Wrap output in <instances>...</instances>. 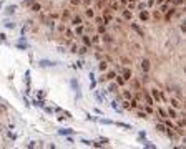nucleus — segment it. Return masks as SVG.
<instances>
[{
    "label": "nucleus",
    "instance_id": "nucleus-31",
    "mask_svg": "<svg viewBox=\"0 0 186 149\" xmlns=\"http://www.w3.org/2000/svg\"><path fill=\"white\" fill-rule=\"evenodd\" d=\"M76 53H78V55H86V53H88V46H78V51H76Z\"/></svg>",
    "mask_w": 186,
    "mask_h": 149
},
{
    "label": "nucleus",
    "instance_id": "nucleus-32",
    "mask_svg": "<svg viewBox=\"0 0 186 149\" xmlns=\"http://www.w3.org/2000/svg\"><path fill=\"white\" fill-rule=\"evenodd\" d=\"M115 83H116L118 86H123V85H125V83H126V81H125V80L121 78V74H120V76H118V74H116V78H115Z\"/></svg>",
    "mask_w": 186,
    "mask_h": 149
},
{
    "label": "nucleus",
    "instance_id": "nucleus-16",
    "mask_svg": "<svg viewBox=\"0 0 186 149\" xmlns=\"http://www.w3.org/2000/svg\"><path fill=\"white\" fill-rule=\"evenodd\" d=\"M73 33H75V37H78V38H80L81 35L85 33V25H83V23H81V25H76V27H75V30H73Z\"/></svg>",
    "mask_w": 186,
    "mask_h": 149
},
{
    "label": "nucleus",
    "instance_id": "nucleus-25",
    "mask_svg": "<svg viewBox=\"0 0 186 149\" xmlns=\"http://www.w3.org/2000/svg\"><path fill=\"white\" fill-rule=\"evenodd\" d=\"M30 8H32V12L40 13V12H42V4H32V5H30Z\"/></svg>",
    "mask_w": 186,
    "mask_h": 149
},
{
    "label": "nucleus",
    "instance_id": "nucleus-8",
    "mask_svg": "<svg viewBox=\"0 0 186 149\" xmlns=\"http://www.w3.org/2000/svg\"><path fill=\"white\" fill-rule=\"evenodd\" d=\"M102 41L105 43L106 46H110V45H113V43H115V38L111 37L108 32H106V33H103V35H102Z\"/></svg>",
    "mask_w": 186,
    "mask_h": 149
},
{
    "label": "nucleus",
    "instance_id": "nucleus-40",
    "mask_svg": "<svg viewBox=\"0 0 186 149\" xmlns=\"http://www.w3.org/2000/svg\"><path fill=\"white\" fill-rule=\"evenodd\" d=\"M151 7H155V0H148L146 2V8H151Z\"/></svg>",
    "mask_w": 186,
    "mask_h": 149
},
{
    "label": "nucleus",
    "instance_id": "nucleus-20",
    "mask_svg": "<svg viewBox=\"0 0 186 149\" xmlns=\"http://www.w3.org/2000/svg\"><path fill=\"white\" fill-rule=\"evenodd\" d=\"M98 68H100V71H102V73H105V71L108 70V61H106V60H103V58H102V61H100V65H98Z\"/></svg>",
    "mask_w": 186,
    "mask_h": 149
},
{
    "label": "nucleus",
    "instance_id": "nucleus-23",
    "mask_svg": "<svg viewBox=\"0 0 186 149\" xmlns=\"http://www.w3.org/2000/svg\"><path fill=\"white\" fill-rule=\"evenodd\" d=\"M92 38V45H98V43H100V41H102V35H93V37H90Z\"/></svg>",
    "mask_w": 186,
    "mask_h": 149
},
{
    "label": "nucleus",
    "instance_id": "nucleus-2",
    "mask_svg": "<svg viewBox=\"0 0 186 149\" xmlns=\"http://www.w3.org/2000/svg\"><path fill=\"white\" fill-rule=\"evenodd\" d=\"M168 103H169V106H173L174 109H178V111H181L183 108H185V104H183V99L176 98V96H171V98L168 99Z\"/></svg>",
    "mask_w": 186,
    "mask_h": 149
},
{
    "label": "nucleus",
    "instance_id": "nucleus-4",
    "mask_svg": "<svg viewBox=\"0 0 186 149\" xmlns=\"http://www.w3.org/2000/svg\"><path fill=\"white\" fill-rule=\"evenodd\" d=\"M138 18H140V22H141V23H148V22L151 20V15H150V10H148V8H143V10H140Z\"/></svg>",
    "mask_w": 186,
    "mask_h": 149
},
{
    "label": "nucleus",
    "instance_id": "nucleus-37",
    "mask_svg": "<svg viewBox=\"0 0 186 149\" xmlns=\"http://www.w3.org/2000/svg\"><path fill=\"white\" fill-rule=\"evenodd\" d=\"M93 20H95V23H97V25H102L103 23V17H97V15H95Z\"/></svg>",
    "mask_w": 186,
    "mask_h": 149
},
{
    "label": "nucleus",
    "instance_id": "nucleus-42",
    "mask_svg": "<svg viewBox=\"0 0 186 149\" xmlns=\"http://www.w3.org/2000/svg\"><path fill=\"white\" fill-rule=\"evenodd\" d=\"M70 45H72V51L76 53V51H78V45H76V43H70Z\"/></svg>",
    "mask_w": 186,
    "mask_h": 149
},
{
    "label": "nucleus",
    "instance_id": "nucleus-39",
    "mask_svg": "<svg viewBox=\"0 0 186 149\" xmlns=\"http://www.w3.org/2000/svg\"><path fill=\"white\" fill-rule=\"evenodd\" d=\"M81 5L83 7H92V0H81Z\"/></svg>",
    "mask_w": 186,
    "mask_h": 149
},
{
    "label": "nucleus",
    "instance_id": "nucleus-28",
    "mask_svg": "<svg viewBox=\"0 0 186 149\" xmlns=\"http://www.w3.org/2000/svg\"><path fill=\"white\" fill-rule=\"evenodd\" d=\"M108 7H110V10H113V12H118L120 8H121L118 2H110V5H108Z\"/></svg>",
    "mask_w": 186,
    "mask_h": 149
},
{
    "label": "nucleus",
    "instance_id": "nucleus-15",
    "mask_svg": "<svg viewBox=\"0 0 186 149\" xmlns=\"http://www.w3.org/2000/svg\"><path fill=\"white\" fill-rule=\"evenodd\" d=\"M150 15H151V18L153 20H156V22H160V20H163V13L160 12V10H153V12H150Z\"/></svg>",
    "mask_w": 186,
    "mask_h": 149
},
{
    "label": "nucleus",
    "instance_id": "nucleus-9",
    "mask_svg": "<svg viewBox=\"0 0 186 149\" xmlns=\"http://www.w3.org/2000/svg\"><path fill=\"white\" fill-rule=\"evenodd\" d=\"M72 8H63V12H62V15H60V18H62V22H68L70 20V18H72Z\"/></svg>",
    "mask_w": 186,
    "mask_h": 149
},
{
    "label": "nucleus",
    "instance_id": "nucleus-46",
    "mask_svg": "<svg viewBox=\"0 0 186 149\" xmlns=\"http://www.w3.org/2000/svg\"><path fill=\"white\" fill-rule=\"evenodd\" d=\"M7 28H15V23H7Z\"/></svg>",
    "mask_w": 186,
    "mask_h": 149
},
{
    "label": "nucleus",
    "instance_id": "nucleus-13",
    "mask_svg": "<svg viewBox=\"0 0 186 149\" xmlns=\"http://www.w3.org/2000/svg\"><path fill=\"white\" fill-rule=\"evenodd\" d=\"M85 17H86L88 20H93V18H95V8L93 7H85Z\"/></svg>",
    "mask_w": 186,
    "mask_h": 149
},
{
    "label": "nucleus",
    "instance_id": "nucleus-36",
    "mask_svg": "<svg viewBox=\"0 0 186 149\" xmlns=\"http://www.w3.org/2000/svg\"><path fill=\"white\" fill-rule=\"evenodd\" d=\"M58 18H60L58 12H50V20H58Z\"/></svg>",
    "mask_w": 186,
    "mask_h": 149
},
{
    "label": "nucleus",
    "instance_id": "nucleus-5",
    "mask_svg": "<svg viewBox=\"0 0 186 149\" xmlns=\"http://www.w3.org/2000/svg\"><path fill=\"white\" fill-rule=\"evenodd\" d=\"M120 12H121V18L125 22H131V20H133V10H130V8H126V7H121V8H120Z\"/></svg>",
    "mask_w": 186,
    "mask_h": 149
},
{
    "label": "nucleus",
    "instance_id": "nucleus-30",
    "mask_svg": "<svg viewBox=\"0 0 186 149\" xmlns=\"http://www.w3.org/2000/svg\"><path fill=\"white\" fill-rule=\"evenodd\" d=\"M136 116H138V118H141V119H146V118H148V114H146L143 109H136Z\"/></svg>",
    "mask_w": 186,
    "mask_h": 149
},
{
    "label": "nucleus",
    "instance_id": "nucleus-45",
    "mask_svg": "<svg viewBox=\"0 0 186 149\" xmlns=\"http://www.w3.org/2000/svg\"><path fill=\"white\" fill-rule=\"evenodd\" d=\"M63 28H65V25L60 23V25H58V30H60V32H63Z\"/></svg>",
    "mask_w": 186,
    "mask_h": 149
},
{
    "label": "nucleus",
    "instance_id": "nucleus-27",
    "mask_svg": "<svg viewBox=\"0 0 186 149\" xmlns=\"http://www.w3.org/2000/svg\"><path fill=\"white\" fill-rule=\"evenodd\" d=\"M108 91H110V93H116V91H118V85L115 83V80H113V83L108 85Z\"/></svg>",
    "mask_w": 186,
    "mask_h": 149
},
{
    "label": "nucleus",
    "instance_id": "nucleus-41",
    "mask_svg": "<svg viewBox=\"0 0 186 149\" xmlns=\"http://www.w3.org/2000/svg\"><path fill=\"white\" fill-rule=\"evenodd\" d=\"M133 46H135V50H136V51H141V45H140V43L133 41Z\"/></svg>",
    "mask_w": 186,
    "mask_h": 149
},
{
    "label": "nucleus",
    "instance_id": "nucleus-47",
    "mask_svg": "<svg viewBox=\"0 0 186 149\" xmlns=\"http://www.w3.org/2000/svg\"><path fill=\"white\" fill-rule=\"evenodd\" d=\"M110 2H118V0H110Z\"/></svg>",
    "mask_w": 186,
    "mask_h": 149
},
{
    "label": "nucleus",
    "instance_id": "nucleus-34",
    "mask_svg": "<svg viewBox=\"0 0 186 149\" xmlns=\"http://www.w3.org/2000/svg\"><path fill=\"white\" fill-rule=\"evenodd\" d=\"M70 5H72V8H76L81 5V0H70Z\"/></svg>",
    "mask_w": 186,
    "mask_h": 149
},
{
    "label": "nucleus",
    "instance_id": "nucleus-7",
    "mask_svg": "<svg viewBox=\"0 0 186 149\" xmlns=\"http://www.w3.org/2000/svg\"><path fill=\"white\" fill-rule=\"evenodd\" d=\"M131 76H133V73H131V68H130V66H125V68H121V78L125 80V81H130Z\"/></svg>",
    "mask_w": 186,
    "mask_h": 149
},
{
    "label": "nucleus",
    "instance_id": "nucleus-17",
    "mask_svg": "<svg viewBox=\"0 0 186 149\" xmlns=\"http://www.w3.org/2000/svg\"><path fill=\"white\" fill-rule=\"evenodd\" d=\"M120 96H121V99H131V98H133V91L125 88V90L121 91V95H120Z\"/></svg>",
    "mask_w": 186,
    "mask_h": 149
},
{
    "label": "nucleus",
    "instance_id": "nucleus-29",
    "mask_svg": "<svg viewBox=\"0 0 186 149\" xmlns=\"http://www.w3.org/2000/svg\"><path fill=\"white\" fill-rule=\"evenodd\" d=\"M131 28L135 30V32L138 33L140 37H143V32H141V28H140V27H138V25H136V23H133V22H131Z\"/></svg>",
    "mask_w": 186,
    "mask_h": 149
},
{
    "label": "nucleus",
    "instance_id": "nucleus-14",
    "mask_svg": "<svg viewBox=\"0 0 186 149\" xmlns=\"http://www.w3.org/2000/svg\"><path fill=\"white\" fill-rule=\"evenodd\" d=\"M81 43H83L85 46H88V48H92V38H90V35H86V33H83V35H81Z\"/></svg>",
    "mask_w": 186,
    "mask_h": 149
},
{
    "label": "nucleus",
    "instance_id": "nucleus-6",
    "mask_svg": "<svg viewBox=\"0 0 186 149\" xmlns=\"http://www.w3.org/2000/svg\"><path fill=\"white\" fill-rule=\"evenodd\" d=\"M70 25L72 27H76V25H81L83 23V17L80 15V13H75V15H72V18H70Z\"/></svg>",
    "mask_w": 186,
    "mask_h": 149
},
{
    "label": "nucleus",
    "instance_id": "nucleus-1",
    "mask_svg": "<svg viewBox=\"0 0 186 149\" xmlns=\"http://www.w3.org/2000/svg\"><path fill=\"white\" fill-rule=\"evenodd\" d=\"M150 95H151V98H153V99H155V103H168V98H166V95L163 93V90H158V88H151Z\"/></svg>",
    "mask_w": 186,
    "mask_h": 149
},
{
    "label": "nucleus",
    "instance_id": "nucleus-10",
    "mask_svg": "<svg viewBox=\"0 0 186 149\" xmlns=\"http://www.w3.org/2000/svg\"><path fill=\"white\" fill-rule=\"evenodd\" d=\"M166 113H168V118H171V119H176L178 116H179V113H178V109H174L173 106L166 108Z\"/></svg>",
    "mask_w": 186,
    "mask_h": 149
},
{
    "label": "nucleus",
    "instance_id": "nucleus-3",
    "mask_svg": "<svg viewBox=\"0 0 186 149\" xmlns=\"http://www.w3.org/2000/svg\"><path fill=\"white\" fill-rule=\"evenodd\" d=\"M102 15H103V23L108 25L111 20H113V10H110V7H105L102 10Z\"/></svg>",
    "mask_w": 186,
    "mask_h": 149
},
{
    "label": "nucleus",
    "instance_id": "nucleus-43",
    "mask_svg": "<svg viewBox=\"0 0 186 149\" xmlns=\"http://www.w3.org/2000/svg\"><path fill=\"white\" fill-rule=\"evenodd\" d=\"M128 5V0H120V7H126Z\"/></svg>",
    "mask_w": 186,
    "mask_h": 149
},
{
    "label": "nucleus",
    "instance_id": "nucleus-35",
    "mask_svg": "<svg viewBox=\"0 0 186 149\" xmlns=\"http://www.w3.org/2000/svg\"><path fill=\"white\" fill-rule=\"evenodd\" d=\"M121 63H123L125 66H130V65H131V60H130L128 56H121Z\"/></svg>",
    "mask_w": 186,
    "mask_h": 149
},
{
    "label": "nucleus",
    "instance_id": "nucleus-18",
    "mask_svg": "<svg viewBox=\"0 0 186 149\" xmlns=\"http://www.w3.org/2000/svg\"><path fill=\"white\" fill-rule=\"evenodd\" d=\"M105 78H106V81H113V80L116 78V71H115V70H111V71L106 70L105 71Z\"/></svg>",
    "mask_w": 186,
    "mask_h": 149
},
{
    "label": "nucleus",
    "instance_id": "nucleus-19",
    "mask_svg": "<svg viewBox=\"0 0 186 149\" xmlns=\"http://www.w3.org/2000/svg\"><path fill=\"white\" fill-rule=\"evenodd\" d=\"M63 35L68 38V40H73V38H75V33H73V30H72V28H67V27L63 28Z\"/></svg>",
    "mask_w": 186,
    "mask_h": 149
},
{
    "label": "nucleus",
    "instance_id": "nucleus-21",
    "mask_svg": "<svg viewBox=\"0 0 186 149\" xmlns=\"http://www.w3.org/2000/svg\"><path fill=\"white\" fill-rule=\"evenodd\" d=\"M105 7H106V0H97V5H95L97 10H103Z\"/></svg>",
    "mask_w": 186,
    "mask_h": 149
},
{
    "label": "nucleus",
    "instance_id": "nucleus-38",
    "mask_svg": "<svg viewBox=\"0 0 186 149\" xmlns=\"http://www.w3.org/2000/svg\"><path fill=\"white\" fill-rule=\"evenodd\" d=\"M46 27H48V28H55V20H50V22H46Z\"/></svg>",
    "mask_w": 186,
    "mask_h": 149
},
{
    "label": "nucleus",
    "instance_id": "nucleus-24",
    "mask_svg": "<svg viewBox=\"0 0 186 149\" xmlns=\"http://www.w3.org/2000/svg\"><path fill=\"white\" fill-rule=\"evenodd\" d=\"M156 114H160L163 119H165V118H168V113H166V109H165V108H161V106L156 109Z\"/></svg>",
    "mask_w": 186,
    "mask_h": 149
},
{
    "label": "nucleus",
    "instance_id": "nucleus-11",
    "mask_svg": "<svg viewBox=\"0 0 186 149\" xmlns=\"http://www.w3.org/2000/svg\"><path fill=\"white\" fill-rule=\"evenodd\" d=\"M141 70H143L145 73H150V70H151V61H150L148 58H145L143 61H141Z\"/></svg>",
    "mask_w": 186,
    "mask_h": 149
},
{
    "label": "nucleus",
    "instance_id": "nucleus-44",
    "mask_svg": "<svg viewBox=\"0 0 186 149\" xmlns=\"http://www.w3.org/2000/svg\"><path fill=\"white\" fill-rule=\"evenodd\" d=\"M163 2H166V0H155V5H156V7H158V5H161V4H163Z\"/></svg>",
    "mask_w": 186,
    "mask_h": 149
},
{
    "label": "nucleus",
    "instance_id": "nucleus-22",
    "mask_svg": "<svg viewBox=\"0 0 186 149\" xmlns=\"http://www.w3.org/2000/svg\"><path fill=\"white\" fill-rule=\"evenodd\" d=\"M97 33H98V35H103V33H106V25H105V23L97 25Z\"/></svg>",
    "mask_w": 186,
    "mask_h": 149
},
{
    "label": "nucleus",
    "instance_id": "nucleus-26",
    "mask_svg": "<svg viewBox=\"0 0 186 149\" xmlns=\"http://www.w3.org/2000/svg\"><path fill=\"white\" fill-rule=\"evenodd\" d=\"M173 7H185V0H169Z\"/></svg>",
    "mask_w": 186,
    "mask_h": 149
},
{
    "label": "nucleus",
    "instance_id": "nucleus-12",
    "mask_svg": "<svg viewBox=\"0 0 186 149\" xmlns=\"http://www.w3.org/2000/svg\"><path fill=\"white\" fill-rule=\"evenodd\" d=\"M130 81H131V86H133V90H141V88H143V85H141V81H140V80L138 78H135V76H131V80H130Z\"/></svg>",
    "mask_w": 186,
    "mask_h": 149
},
{
    "label": "nucleus",
    "instance_id": "nucleus-33",
    "mask_svg": "<svg viewBox=\"0 0 186 149\" xmlns=\"http://www.w3.org/2000/svg\"><path fill=\"white\" fill-rule=\"evenodd\" d=\"M156 129H158V131H160V132H165V131H166V129H168V128H166V126H165V124H163V123H156Z\"/></svg>",
    "mask_w": 186,
    "mask_h": 149
}]
</instances>
